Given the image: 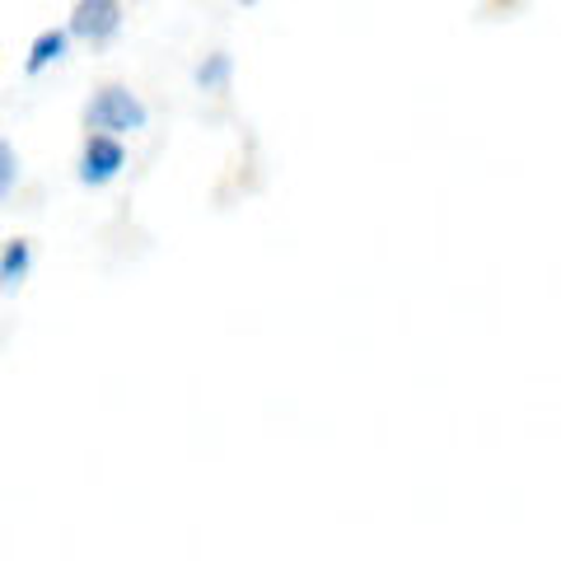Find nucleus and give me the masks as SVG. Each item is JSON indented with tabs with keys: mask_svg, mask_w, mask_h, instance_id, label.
I'll list each match as a JSON object with an SVG mask.
<instances>
[{
	"mask_svg": "<svg viewBox=\"0 0 561 561\" xmlns=\"http://www.w3.org/2000/svg\"><path fill=\"white\" fill-rule=\"evenodd\" d=\"M230 76H234V57H230V51H210V57L197 66V84L206 94H220L225 84H230Z\"/></svg>",
	"mask_w": 561,
	"mask_h": 561,
	"instance_id": "nucleus-6",
	"label": "nucleus"
},
{
	"mask_svg": "<svg viewBox=\"0 0 561 561\" xmlns=\"http://www.w3.org/2000/svg\"><path fill=\"white\" fill-rule=\"evenodd\" d=\"M14 183H20V154H14L10 140H0V202L14 192Z\"/></svg>",
	"mask_w": 561,
	"mask_h": 561,
	"instance_id": "nucleus-7",
	"label": "nucleus"
},
{
	"mask_svg": "<svg viewBox=\"0 0 561 561\" xmlns=\"http://www.w3.org/2000/svg\"><path fill=\"white\" fill-rule=\"evenodd\" d=\"M84 122H90V131H103V136H136V131H146L150 108L127 84H103L90 99V108H84Z\"/></svg>",
	"mask_w": 561,
	"mask_h": 561,
	"instance_id": "nucleus-1",
	"label": "nucleus"
},
{
	"mask_svg": "<svg viewBox=\"0 0 561 561\" xmlns=\"http://www.w3.org/2000/svg\"><path fill=\"white\" fill-rule=\"evenodd\" d=\"M127 169V146L117 136H103V131H90L80 150V183L84 187H108L117 173Z\"/></svg>",
	"mask_w": 561,
	"mask_h": 561,
	"instance_id": "nucleus-3",
	"label": "nucleus"
},
{
	"mask_svg": "<svg viewBox=\"0 0 561 561\" xmlns=\"http://www.w3.org/2000/svg\"><path fill=\"white\" fill-rule=\"evenodd\" d=\"M243 5H257V0H243Z\"/></svg>",
	"mask_w": 561,
	"mask_h": 561,
	"instance_id": "nucleus-8",
	"label": "nucleus"
},
{
	"mask_svg": "<svg viewBox=\"0 0 561 561\" xmlns=\"http://www.w3.org/2000/svg\"><path fill=\"white\" fill-rule=\"evenodd\" d=\"M33 272V243L28 239H10L0 249V295H14Z\"/></svg>",
	"mask_w": 561,
	"mask_h": 561,
	"instance_id": "nucleus-4",
	"label": "nucleus"
},
{
	"mask_svg": "<svg viewBox=\"0 0 561 561\" xmlns=\"http://www.w3.org/2000/svg\"><path fill=\"white\" fill-rule=\"evenodd\" d=\"M66 51H70V33H66V28H43L38 38H33V47H28L24 70H28V76H43L47 66L66 61Z\"/></svg>",
	"mask_w": 561,
	"mask_h": 561,
	"instance_id": "nucleus-5",
	"label": "nucleus"
},
{
	"mask_svg": "<svg viewBox=\"0 0 561 561\" xmlns=\"http://www.w3.org/2000/svg\"><path fill=\"white\" fill-rule=\"evenodd\" d=\"M66 33L70 38H80V43H90V47L113 43L122 33V5L117 0H76Z\"/></svg>",
	"mask_w": 561,
	"mask_h": 561,
	"instance_id": "nucleus-2",
	"label": "nucleus"
}]
</instances>
